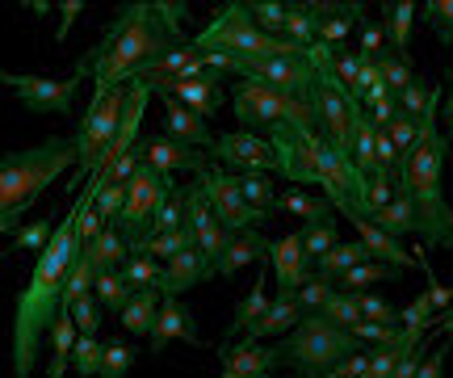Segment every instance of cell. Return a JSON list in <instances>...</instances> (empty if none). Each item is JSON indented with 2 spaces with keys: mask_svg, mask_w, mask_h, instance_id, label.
<instances>
[{
  "mask_svg": "<svg viewBox=\"0 0 453 378\" xmlns=\"http://www.w3.org/2000/svg\"><path fill=\"white\" fill-rule=\"evenodd\" d=\"M382 13H387V38L395 42V55H403L407 42H411V26H416V13H420V4H411V0H399V4H382Z\"/></svg>",
  "mask_w": 453,
  "mask_h": 378,
  "instance_id": "obj_32",
  "label": "cell"
},
{
  "mask_svg": "<svg viewBox=\"0 0 453 378\" xmlns=\"http://www.w3.org/2000/svg\"><path fill=\"white\" fill-rule=\"evenodd\" d=\"M168 231H185V189H177V194L160 206V214H156L151 235H168Z\"/></svg>",
  "mask_w": 453,
  "mask_h": 378,
  "instance_id": "obj_46",
  "label": "cell"
},
{
  "mask_svg": "<svg viewBox=\"0 0 453 378\" xmlns=\"http://www.w3.org/2000/svg\"><path fill=\"white\" fill-rule=\"evenodd\" d=\"M93 295L101 298V307H105V312L122 315V312H127V303L134 298V290L127 286V278H122V274H101L97 286H93Z\"/></svg>",
  "mask_w": 453,
  "mask_h": 378,
  "instance_id": "obj_39",
  "label": "cell"
},
{
  "mask_svg": "<svg viewBox=\"0 0 453 378\" xmlns=\"http://www.w3.org/2000/svg\"><path fill=\"white\" fill-rule=\"evenodd\" d=\"M76 165H81L76 139H47L38 148L4 151L0 156V231L13 235L21 228V214L47 194V185H55Z\"/></svg>",
  "mask_w": 453,
  "mask_h": 378,
  "instance_id": "obj_4",
  "label": "cell"
},
{
  "mask_svg": "<svg viewBox=\"0 0 453 378\" xmlns=\"http://www.w3.org/2000/svg\"><path fill=\"white\" fill-rule=\"evenodd\" d=\"M433 315H437L433 298H428V295H416L403 307V312H399V328H403V332H428V328H433Z\"/></svg>",
  "mask_w": 453,
  "mask_h": 378,
  "instance_id": "obj_44",
  "label": "cell"
},
{
  "mask_svg": "<svg viewBox=\"0 0 453 378\" xmlns=\"http://www.w3.org/2000/svg\"><path fill=\"white\" fill-rule=\"evenodd\" d=\"M399 274H403V269H395V265L365 261L340 278V290H344V295H361V286H378V282H390V278H399Z\"/></svg>",
  "mask_w": 453,
  "mask_h": 378,
  "instance_id": "obj_36",
  "label": "cell"
},
{
  "mask_svg": "<svg viewBox=\"0 0 453 378\" xmlns=\"http://www.w3.org/2000/svg\"><path fill=\"white\" fill-rule=\"evenodd\" d=\"M420 13L437 30L441 42H453V0H428V4H420Z\"/></svg>",
  "mask_w": 453,
  "mask_h": 378,
  "instance_id": "obj_50",
  "label": "cell"
},
{
  "mask_svg": "<svg viewBox=\"0 0 453 378\" xmlns=\"http://www.w3.org/2000/svg\"><path fill=\"white\" fill-rule=\"evenodd\" d=\"M147 341H151V353H160V349L173 345V341H189V345H202L194 315L185 312V303H180V298H164L160 320H156V328H151V336H147Z\"/></svg>",
  "mask_w": 453,
  "mask_h": 378,
  "instance_id": "obj_23",
  "label": "cell"
},
{
  "mask_svg": "<svg viewBox=\"0 0 453 378\" xmlns=\"http://www.w3.org/2000/svg\"><path fill=\"white\" fill-rule=\"evenodd\" d=\"M122 278H127L130 290H160L164 269H160V261H156V257H147V252H130Z\"/></svg>",
  "mask_w": 453,
  "mask_h": 378,
  "instance_id": "obj_34",
  "label": "cell"
},
{
  "mask_svg": "<svg viewBox=\"0 0 453 378\" xmlns=\"http://www.w3.org/2000/svg\"><path fill=\"white\" fill-rule=\"evenodd\" d=\"M277 211L294 214V219H307V223H324V219H332V202H327V194L286 189V194L277 197Z\"/></svg>",
  "mask_w": 453,
  "mask_h": 378,
  "instance_id": "obj_31",
  "label": "cell"
},
{
  "mask_svg": "<svg viewBox=\"0 0 453 378\" xmlns=\"http://www.w3.org/2000/svg\"><path fill=\"white\" fill-rule=\"evenodd\" d=\"M231 110L240 118V131H260L265 139L273 131H303V135H319V122H315V110L307 101L281 93L273 84L260 81H240L231 84Z\"/></svg>",
  "mask_w": 453,
  "mask_h": 378,
  "instance_id": "obj_7",
  "label": "cell"
},
{
  "mask_svg": "<svg viewBox=\"0 0 453 378\" xmlns=\"http://www.w3.org/2000/svg\"><path fill=\"white\" fill-rule=\"evenodd\" d=\"M164 135L168 139H177V143H189V148L197 151H214V143H219V135L211 131V122L202 114H194L189 105H180L177 97H168L164 93Z\"/></svg>",
  "mask_w": 453,
  "mask_h": 378,
  "instance_id": "obj_19",
  "label": "cell"
},
{
  "mask_svg": "<svg viewBox=\"0 0 453 378\" xmlns=\"http://www.w3.org/2000/svg\"><path fill=\"white\" fill-rule=\"evenodd\" d=\"M194 50L202 55H231V59H265V55H294L303 50L290 38H273L257 26V17L248 9V0H226L223 9H214L211 26L202 34H194Z\"/></svg>",
  "mask_w": 453,
  "mask_h": 378,
  "instance_id": "obj_6",
  "label": "cell"
},
{
  "mask_svg": "<svg viewBox=\"0 0 453 378\" xmlns=\"http://www.w3.org/2000/svg\"><path fill=\"white\" fill-rule=\"evenodd\" d=\"M189 248H197V240H194V231L185 228V231H168V235H151L147 240V257H156V261H173V257H180V252H189Z\"/></svg>",
  "mask_w": 453,
  "mask_h": 378,
  "instance_id": "obj_42",
  "label": "cell"
},
{
  "mask_svg": "<svg viewBox=\"0 0 453 378\" xmlns=\"http://www.w3.org/2000/svg\"><path fill=\"white\" fill-rule=\"evenodd\" d=\"M84 252H88V265H93V274H122V269H127V252H130V244H127V235H122V231L113 228H105L97 235V240H93V244L84 248Z\"/></svg>",
  "mask_w": 453,
  "mask_h": 378,
  "instance_id": "obj_26",
  "label": "cell"
},
{
  "mask_svg": "<svg viewBox=\"0 0 453 378\" xmlns=\"http://www.w3.org/2000/svg\"><path fill=\"white\" fill-rule=\"evenodd\" d=\"M361 67H365V59H361V50H349V47H336V72L340 81H344V89L349 93H361ZM361 101V97H357Z\"/></svg>",
  "mask_w": 453,
  "mask_h": 378,
  "instance_id": "obj_49",
  "label": "cell"
},
{
  "mask_svg": "<svg viewBox=\"0 0 453 378\" xmlns=\"http://www.w3.org/2000/svg\"><path fill=\"white\" fill-rule=\"evenodd\" d=\"M122 211H127V185H105L97 194V214L105 223H118Z\"/></svg>",
  "mask_w": 453,
  "mask_h": 378,
  "instance_id": "obj_55",
  "label": "cell"
},
{
  "mask_svg": "<svg viewBox=\"0 0 453 378\" xmlns=\"http://www.w3.org/2000/svg\"><path fill=\"white\" fill-rule=\"evenodd\" d=\"M160 307H164L160 290H134V298L127 303V312L118 315V320H122V328L134 332V336H151L156 320H160Z\"/></svg>",
  "mask_w": 453,
  "mask_h": 378,
  "instance_id": "obj_28",
  "label": "cell"
},
{
  "mask_svg": "<svg viewBox=\"0 0 453 378\" xmlns=\"http://www.w3.org/2000/svg\"><path fill=\"white\" fill-rule=\"evenodd\" d=\"M424 295L433 298V307H437V312H449L453 307V286H441V282L433 278V269H428V290H424Z\"/></svg>",
  "mask_w": 453,
  "mask_h": 378,
  "instance_id": "obj_58",
  "label": "cell"
},
{
  "mask_svg": "<svg viewBox=\"0 0 453 378\" xmlns=\"http://www.w3.org/2000/svg\"><path fill=\"white\" fill-rule=\"evenodd\" d=\"M378 64H382V76H387V84L395 89V97H399V93H407V89L416 84V72H411V64H407L403 55H390V50H387Z\"/></svg>",
  "mask_w": 453,
  "mask_h": 378,
  "instance_id": "obj_48",
  "label": "cell"
},
{
  "mask_svg": "<svg viewBox=\"0 0 453 378\" xmlns=\"http://www.w3.org/2000/svg\"><path fill=\"white\" fill-rule=\"evenodd\" d=\"M277 366H286L290 374L298 378H324L332 374L336 366H344L353 353H361L353 332L336 328L324 315H307L290 336L277 341Z\"/></svg>",
  "mask_w": 453,
  "mask_h": 378,
  "instance_id": "obj_5",
  "label": "cell"
},
{
  "mask_svg": "<svg viewBox=\"0 0 453 378\" xmlns=\"http://www.w3.org/2000/svg\"><path fill=\"white\" fill-rule=\"evenodd\" d=\"M248 9L257 17V26L273 38H286V21H290V4L281 0H248Z\"/></svg>",
  "mask_w": 453,
  "mask_h": 378,
  "instance_id": "obj_41",
  "label": "cell"
},
{
  "mask_svg": "<svg viewBox=\"0 0 453 378\" xmlns=\"http://www.w3.org/2000/svg\"><path fill=\"white\" fill-rule=\"evenodd\" d=\"M332 295H336V290H332V282L315 274V278L298 290V303H303V312H307V315H319L327 303H332Z\"/></svg>",
  "mask_w": 453,
  "mask_h": 378,
  "instance_id": "obj_51",
  "label": "cell"
},
{
  "mask_svg": "<svg viewBox=\"0 0 453 378\" xmlns=\"http://www.w3.org/2000/svg\"><path fill=\"white\" fill-rule=\"evenodd\" d=\"M303 248H307L311 261H324L327 252L340 244V231H336V219H324V223H303Z\"/></svg>",
  "mask_w": 453,
  "mask_h": 378,
  "instance_id": "obj_37",
  "label": "cell"
},
{
  "mask_svg": "<svg viewBox=\"0 0 453 378\" xmlns=\"http://www.w3.org/2000/svg\"><path fill=\"white\" fill-rule=\"evenodd\" d=\"M344 219H349V223L357 228V235H361V244L370 248V257H373V261L395 265V269H424V274L433 269L428 261H420V257H411V252H407V248L399 244V240H395L390 231H382L378 223H373V219H365L361 211H349Z\"/></svg>",
  "mask_w": 453,
  "mask_h": 378,
  "instance_id": "obj_17",
  "label": "cell"
},
{
  "mask_svg": "<svg viewBox=\"0 0 453 378\" xmlns=\"http://www.w3.org/2000/svg\"><path fill=\"white\" fill-rule=\"evenodd\" d=\"M189 13L185 0H130L113 21L101 30V38L76 59V76H93V93L122 89L143 81L164 55L189 47L180 17Z\"/></svg>",
  "mask_w": 453,
  "mask_h": 378,
  "instance_id": "obj_1",
  "label": "cell"
},
{
  "mask_svg": "<svg viewBox=\"0 0 453 378\" xmlns=\"http://www.w3.org/2000/svg\"><path fill=\"white\" fill-rule=\"evenodd\" d=\"M319 139L324 135H303V131H273L277 173L298 189V185H324V168H319Z\"/></svg>",
  "mask_w": 453,
  "mask_h": 378,
  "instance_id": "obj_13",
  "label": "cell"
},
{
  "mask_svg": "<svg viewBox=\"0 0 453 378\" xmlns=\"http://www.w3.org/2000/svg\"><path fill=\"white\" fill-rule=\"evenodd\" d=\"M59 13H64V21H59V34H55V42H64V38H67V30H72V21H76V17L84 13V4H81V0H67L64 9H59Z\"/></svg>",
  "mask_w": 453,
  "mask_h": 378,
  "instance_id": "obj_60",
  "label": "cell"
},
{
  "mask_svg": "<svg viewBox=\"0 0 453 378\" xmlns=\"http://www.w3.org/2000/svg\"><path fill=\"white\" fill-rule=\"evenodd\" d=\"M185 228L194 231V240H197V248L206 252V261L219 265L231 231L214 219L211 202H206V194H202V185H189V189H185Z\"/></svg>",
  "mask_w": 453,
  "mask_h": 378,
  "instance_id": "obj_15",
  "label": "cell"
},
{
  "mask_svg": "<svg viewBox=\"0 0 453 378\" xmlns=\"http://www.w3.org/2000/svg\"><path fill=\"white\" fill-rule=\"evenodd\" d=\"M127 105H130V84H122V89H105V93H93V101H88V110H84V118H81V131L72 135V139H76V151H81L76 185L93 181L101 156L113 148V139H118V131H122Z\"/></svg>",
  "mask_w": 453,
  "mask_h": 378,
  "instance_id": "obj_8",
  "label": "cell"
},
{
  "mask_svg": "<svg viewBox=\"0 0 453 378\" xmlns=\"http://www.w3.org/2000/svg\"><path fill=\"white\" fill-rule=\"evenodd\" d=\"M143 160L151 168H160L164 177H173V173H194V177H202V173L211 168L206 151L189 148V143H177V139H168V135L147 139V143H143Z\"/></svg>",
  "mask_w": 453,
  "mask_h": 378,
  "instance_id": "obj_18",
  "label": "cell"
},
{
  "mask_svg": "<svg viewBox=\"0 0 453 378\" xmlns=\"http://www.w3.org/2000/svg\"><path fill=\"white\" fill-rule=\"evenodd\" d=\"M235 76L273 84V89H281V93H290V97H298V101H307V105H311V97H315V89H319V72H315L307 50H294V55H265V59H235Z\"/></svg>",
  "mask_w": 453,
  "mask_h": 378,
  "instance_id": "obj_10",
  "label": "cell"
},
{
  "mask_svg": "<svg viewBox=\"0 0 453 378\" xmlns=\"http://www.w3.org/2000/svg\"><path fill=\"white\" fill-rule=\"evenodd\" d=\"M307 320V312H303V303H298V295H273V307H269V315L260 320L257 328L248 332V336H240V341H265V336H290L298 324Z\"/></svg>",
  "mask_w": 453,
  "mask_h": 378,
  "instance_id": "obj_25",
  "label": "cell"
},
{
  "mask_svg": "<svg viewBox=\"0 0 453 378\" xmlns=\"http://www.w3.org/2000/svg\"><path fill=\"white\" fill-rule=\"evenodd\" d=\"M286 38L307 50L319 42V17L311 13L307 4H290V21H286Z\"/></svg>",
  "mask_w": 453,
  "mask_h": 378,
  "instance_id": "obj_40",
  "label": "cell"
},
{
  "mask_svg": "<svg viewBox=\"0 0 453 378\" xmlns=\"http://www.w3.org/2000/svg\"><path fill=\"white\" fill-rule=\"evenodd\" d=\"M168 97H177L180 105H189V110L202 114V118H214L219 110H223V81H219V76H194V81L173 84Z\"/></svg>",
  "mask_w": 453,
  "mask_h": 378,
  "instance_id": "obj_24",
  "label": "cell"
},
{
  "mask_svg": "<svg viewBox=\"0 0 453 378\" xmlns=\"http://www.w3.org/2000/svg\"><path fill=\"white\" fill-rule=\"evenodd\" d=\"M269 307H273V295L265 290V282H257L248 295L240 298V307H235V320L226 324V336H223V345H235L240 336H248V332L257 328L260 320L269 315Z\"/></svg>",
  "mask_w": 453,
  "mask_h": 378,
  "instance_id": "obj_27",
  "label": "cell"
},
{
  "mask_svg": "<svg viewBox=\"0 0 453 378\" xmlns=\"http://www.w3.org/2000/svg\"><path fill=\"white\" fill-rule=\"evenodd\" d=\"M428 105H433V84H424L420 76H416V84L407 89V93H399V110L411 118H424L428 114Z\"/></svg>",
  "mask_w": 453,
  "mask_h": 378,
  "instance_id": "obj_54",
  "label": "cell"
},
{
  "mask_svg": "<svg viewBox=\"0 0 453 378\" xmlns=\"http://www.w3.org/2000/svg\"><path fill=\"white\" fill-rule=\"evenodd\" d=\"M319 315H324V320H332V324H336V328H344V332H357L361 324H365L357 295H344V290H336V295H332V303H327Z\"/></svg>",
  "mask_w": 453,
  "mask_h": 378,
  "instance_id": "obj_38",
  "label": "cell"
},
{
  "mask_svg": "<svg viewBox=\"0 0 453 378\" xmlns=\"http://www.w3.org/2000/svg\"><path fill=\"white\" fill-rule=\"evenodd\" d=\"M387 131H390V139H395V148H399V160H403V156H411V151H416V143H420V118H411V114H403V110H399Z\"/></svg>",
  "mask_w": 453,
  "mask_h": 378,
  "instance_id": "obj_45",
  "label": "cell"
},
{
  "mask_svg": "<svg viewBox=\"0 0 453 378\" xmlns=\"http://www.w3.org/2000/svg\"><path fill=\"white\" fill-rule=\"evenodd\" d=\"M72 315H76V328H81V336H97L101 332V315H105V307H101V298L84 295L76 307H72Z\"/></svg>",
  "mask_w": 453,
  "mask_h": 378,
  "instance_id": "obj_53",
  "label": "cell"
},
{
  "mask_svg": "<svg viewBox=\"0 0 453 378\" xmlns=\"http://www.w3.org/2000/svg\"><path fill=\"white\" fill-rule=\"evenodd\" d=\"M269 261H273V274H277V295H298V290L315 278V261L307 257L298 231L273 240V257H269Z\"/></svg>",
  "mask_w": 453,
  "mask_h": 378,
  "instance_id": "obj_16",
  "label": "cell"
},
{
  "mask_svg": "<svg viewBox=\"0 0 453 378\" xmlns=\"http://www.w3.org/2000/svg\"><path fill=\"white\" fill-rule=\"evenodd\" d=\"M214 160L223 168H235V173H277V156H273V143L257 131H226L219 135V143L211 151Z\"/></svg>",
  "mask_w": 453,
  "mask_h": 378,
  "instance_id": "obj_14",
  "label": "cell"
},
{
  "mask_svg": "<svg viewBox=\"0 0 453 378\" xmlns=\"http://www.w3.org/2000/svg\"><path fill=\"white\" fill-rule=\"evenodd\" d=\"M420 362H424L420 345H411V349L403 353V362H399V370H395V378H416V374H420Z\"/></svg>",
  "mask_w": 453,
  "mask_h": 378,
  "instance_id": "obj_59",
  "label": "cell"
},
{
  "mask_svg": "<svg viewBox=\"0 0 453 378\" xmlns=\"http://www.w3.org/2000/svg\"><path fill=\"white\" fill-rule=\"evenodd\" d=\"M365 261H373L370 248L361 244V240H353V244H336L324 261H315V274H319V278H327V282H340L349 269H357V265H365Z\"/></svg>",
  "mask_w": 453,
  "mask_h": 378,
  "instance_id": "obj_30",
  "label": "cell"
},
{
  "mask_svg": "<svg viewBox=\"0 0 453 378\" xmlns=\"http://www.w3.org/2000/svg\"><path fill=\"white\" fill-rule=\"evenodd\" d=\"M265 257H273V240H265V231L260 228L231 231V235H226L223 257H219V265H214V274H219V278H235L243 265L265 261Z\"/></svg>",
  "mask_w": 453,
  "mask_h": 378,
  "instance_id": "obj_21",
  "label": "cell"
},
{
  "mask_svg": "<svg viewBox=\"0 0 453 378\" xmlns=\"http://www.w3.org/2000/svg\"><path fill=\"white\" fill-rule=\"evenodd\" d=\"M445 139L453 143V67H449V84H445Z\"/></svg>",
  "mask_w": 453,
  "mask_h": 378,
  "instance_id": "obj_61",
  "label": "cell"
},
{
  "mask_svg": "<svg viewBox=\"0 0 453 378\" xmlns=\"http://www.w3.org/2000/svg\"><path fill=\"white\" fill-rule=\"evenodd\" d=\"M441 101H445V89H433V105L420 118V143H416L411 156L399 160L395 185H399V194H407L416 202L424 244L453 248V211H449V202H445V156H449V139L441 131Z\"/></svg>",
  "mask_w": 453,
  "mask_h": 378,
  "instance_id": "obj_3",
  "label": "cell"
},
{
  "mask_svg": "<svg viewBox=\"0 0 453 378\" xmlns=\"http://www.w3.org/2000/svg\"><path fill=\"white\" fill-rule=\"evenodd\" d=\"M101 362H105V345L97 336H81L76 341V353H72V366L81 378H101Z\"/></svg>",
  "mask_w": 453,
  "mask_h": 378,
  "instance_id": "obj_43",
  "label": "cell"
},
{
  "mask_svg": "<svg viewBox=\"0 0 453 378\" xmlns=\"http://www.w3.org/2000/svg\"><path fill=\"white\" fill-rule=\"evenodd\" d=\"M206 278H214V265L206 261V252H202V248H189V252H180V257H173V261L164 265L160 295L164 298H180L185 290L202 286Z\"/></svg>",
  "mask_w": 453,
  "mask_h": 378,
  "instance_id": "obj_22",
  "label": "cell"
},
{
  "mask_svg": "<svg viewBox=\"0 0 453 378\" xmlns=\"http://www.w3.org/2000/svg\"><path fill=\"white\" fill-rule=\"evenodd\" d=\"M361 55L365 59H382L387 55V30L378 21H370V17L361 21Z\"/></svg>",
  "mask_w": 453,
  "mask_h": 378,
  "instance_id": "obj_56",
  "label": "cell"
},
{
  "mask_svg": "<svg viewBox=\"0 0 453 378\" xmlns=\"http://www.w3.org/2000/svg\"><path fill=\"white\" fill-rule=\"evenodd\" d=\"M365 219H373V223H378L382 231H390L395 240H399V235H411V231L420 235V214H416V202H411L407 194H399L395 202H390V206L365 214Z\"/></svg>",
  "mask_w": 453,
  "mask_h": 378,
  "instance_id": "obj_29",
  "label": "cell"
},
{
  "mask_svg": "<svg viewBox=\"0 0 453 378\" xmlns=\"http://www.w3.org/2000/svg\"><path fill=\"white\" fill-rule=\"evenodd\" d=\"M173 194H177L173 177H164L160 168H151L143 160V168H139V173L130 177V185H127V211L118 214V223H113V228L127 235L130 252H143L147 248L151 228H156V214H160V206Z\"/></svg>",
  "mask_w": 453,
  "mask_h": 378,
  "instance_id": "obj_9",
  "label": "cell"
},
{
  "mask_svg": "<svg viewBox=\"0 0 453 378\" xmlns=\"http://www.w3.org/2000/svg\"><path fill=\"white\" fill-rule=\"evenodd\" d=\"M55 228L59 223H50V219H34V223H26V228H17L13 231V244H9V252H47V244L55 240ZM4 252V257H9Z\"/></svg>",
  "mask_w": 453,
  "mask_h": 378,
  "instance_id": "obj_35",
  "label": "cell"
},
{
  "mask_svg": "<svg viewBox=\"0 0 453 378\" xmlns=\"http://www.w3.org/2000/svg\"><path fill=\"white\" fill-rule=\"evenodd\" d=\"M357 303H361V315H365L370 324H390V328H399V312H395V307H390L382 295L361 290V295H357Z\"/></svg>",
  "mask_w": 453,
  "mask_h": 378,
  "instance_id": "obj_52",
  "label": "cell"
},
{
  "mask_svg": "<svg viewBox=\"0 0 453 378\" xmlns=\"http://www.w3.org/2000/svg\"><path fill=\"white\" fill-rule=\"evenodd\" d=\"M134 366V349L127 345V336H118L105 345V362H101V378H122Z\"/></svg>",
  "mask_w": 453,
  "mask_h": 378,
  "instance_id": "obj_47",
  "label": "cell"
},
{
  "mask_svg": "<svg viewBox=\"0 0 453 378\" xmlns=\"http://www.w3.org/2000/svg\"><path fill=\"white\" fill-rule=\"evenodd\" d=\"M81 202H72V211L59 219L55 240L47 244V252L34 261L30 282L17 295L13 312V378H30L38 366V345L50 336L55 320L64 312V290L72 278V265L81 261Z\"/></svg>",
  "mask_w": 453,
  "mask_h": 378,
  "instance_id": "obj_2",
  "label": "cell"
},
{
  "mask_svg": "<svg viewBox=\"0 0 453 378\" xmlns=\"http://www.w3.org/2000/svg\"><path fill=\"white\" fill-rule=\"evenodd\" d=\"M265 378H273V374H265Z\"/></svg>",
  "mask_w": 453,
  "mask_h": 378,
  "instance_id": "obj_63",
  "label": "cell"
},
{
  "mask_svg": "<svg viewBox=\"0 0 453 378\" xmlns=\"http://www.w3.org/2000/svg\"><path fill=\"white\" fill-rule=\"evenodd\" d=\"M437 332H441V336H445V341H453V312H445V315H441Z\"/></svg>",
  "mask_w": 453,
  "mask_h": 378,
  "instance_id": "obj_62",
  "label": "cell"
},
{
  "mask_svg": "<svg viewBox=\"0 0 453 378\" xmlns=\"http://www.w3.org/2000/svg\"><path fill=\"white\" fill-rule=\"evenodd\" d=\"M240 185H243V197H248V206L257 214H265V219H273V211H277V185L269 181V173H248V177H240Z\"/></svg>",
  "mask_w": 453,
  "mask_h": 378,
  "instance_id": "obj_33",
  "label": "cell"
},
{
  "mask_svg": "<svg viewBox=\"0 0 453 378\" xmlns=\"http://www.w3.org/2000/svg\"><path fill=\"white\" fill-rule=\"evenodd\" d=\"M219 358H223V374L219 378H265L273 374L277 349H265L257 341H235V345H219Z\"/></svg>",
  "mask_w": 453,
  "mask_h": 378,
  "instance_id": "obj_20",
  "label": "cell"
},
{
  "mask_svg": "<svg viewBox=\"0 0 453 378\" xmlns=\"http://www.w3.org/2000/svg\"><path fill=\"white\" fill-rule=\"evenodd\" d=\"M445 353H449V341H445V345H437L428 358H424L420 374H416V378H445Z\"/></svg>",
  "mask_w": 453,
  "mask_h": 378,
  "instance_id": "obj_57",
  "label": "cell"
},
{
  "mask_svg": "<svg viewBox=\"0 0 453 378\" xmlns=\"http://www.w3.org/2000/svg\"><path fill=\"white\" fill-rule=\"evenodd\" d=\"M0 84H4L26 110H34V114H67L76 93H81V76H76V72H72L67 81L26 76V72H0Z\"/></svg>",
  "mask_w": 453,
  "mask_h": 378,
  "instance_id": "obj_12",
  "label": "cell"
},
{
  "mask_svg": "<svg viewBox=\"0 0 453 378\" xmlns=\"http://www.w3.org/2000/svg\"><path fill=\"white\" fill-rule=\"evenodd\" d=\"M197 185H202V194L211 202L214 219H219L226 231H248V228H265V223H269L265 214H257L248 206L240 177H231L223 165H211L202 177H197Z\"/></svg>",
  "mask_w": 453,
  "mask_h": 378,
  "instance_id": "obj_11",
  "label": "cell"
}]
</instances>
